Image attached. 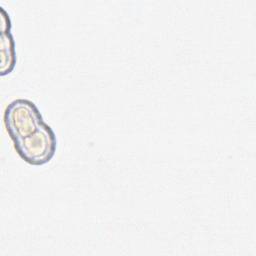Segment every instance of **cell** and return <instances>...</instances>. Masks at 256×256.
<instances>
[{"label": "cell", "instance_id": "6da1fadb", "mask_svg": "<svg viewBox=\"0 0 256 256\" xmlns=\"http://www.w3.org/2000/svg\"><path fill=\"white\" fill-rule=\"evenodd\" d=\"M44 122L40 110L29 99L19 98L11 101L4 112V124L12 141L30 136Z\"/></svg>", "mask_w": 256, "mask_h": 256}, {"label": "cell", "instance_id": "7a4b0ae2", "mask_svg": "<svg viewBox=\"0 0 256 256\" xmlns=\"http://www.w3.org/2000/svg\"><path fill=\"white\" fill-rule=\"evenodd\" d=\"M18 155L28 164L41 166L49 163L57 149V138L54 130L46 122L33 134L13 141Z\"/></svg>", "mask_w": 256, "mask_h": 256}, {"label": "cell", "instance_id": "3957f363", "mask_svg": "<svg viewBox=\"0 0 256 256\" xmlns=\"http://www.w3.org/2000/svg\"><path fill=\"white\" fill-rule=\"evenodd\" d=\"M1 67L0 74L5 76L10 74L16 65V49H15V40L11 31L1 32Z\"/></svg>", "mask_w": 256, "mask_h": 256}]
</instances>
